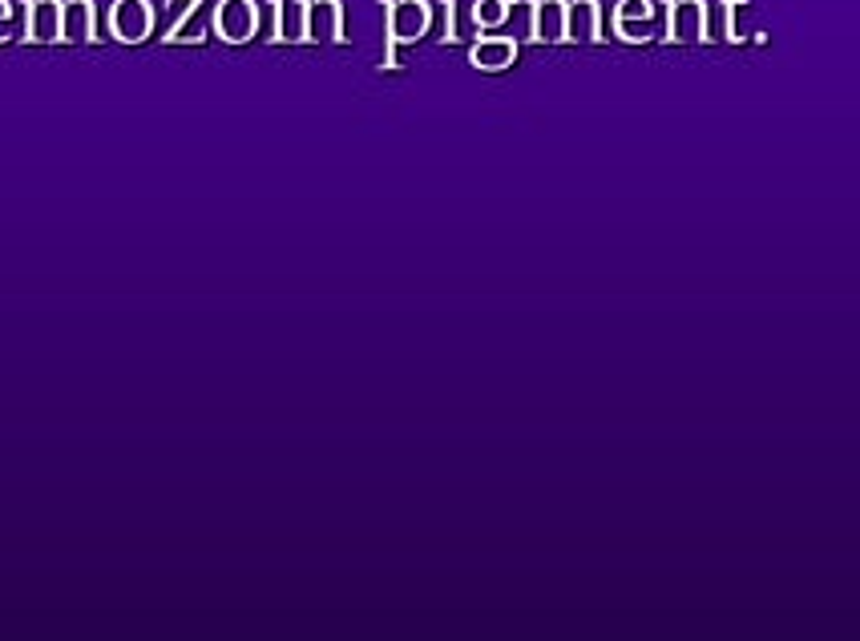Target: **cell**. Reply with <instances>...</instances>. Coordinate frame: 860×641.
<instances>
[{
	"label": "cell",
	"mask_w": 860,
	"mask_h": 641,
	"mask_svg": "<svg viewBox=\"0 0 860 641\" xmlns=\"http://www.w3.org/2000/svg\"><path fill=\"white\" fill-rule=\"evenodd\" d=\"M344 25V13H339V0H315V9L308 13V29H312V37L320 41H339Z\"/></svg>",
	"instance_id": "8992f818"
},
{
	"label": "cell",
	"mask_w": 860,
	"mask_h": 641,
	"mask_svg": "<svg viewBox=\"0 0 860 641\" xmlns=\"http://www.w3.org/2000/svg\"><path fill=\"white\" fill-rule=\"evenodd\" d=\"M510 0H477L473 4V29H485V33H493V29H501L505 21H510Z\"/></svg>",
	"instance_id": "52a82bcc"
},
{
	"label": "cell",
	"mask_w": 860,
	"mask_h": 641,
	"mask_svg": "<svg viewBox=\"0 0 860 641\" xmlns=\"http://www.w3.org/2000/svg\"><path fill=\"white\" fill-rule=\"evenodd\" d=\"M529 33H534V41H546V45L566 41V0H537Z\"/></svg>",
	"instance_id": "277c9868"
},
{
	"label": "cell",
	"mask_w": 860,
	"mask_h": 641,
	"mask_svg": "<svg viewBox=\"0 0 860 641\" xmlns=\"http://www.w3.org/2000/svg\"><path fill=\"white\" fill-rule=\"evenodd\" d=\"M599 4L594 0H573L566 4V41H599Z\"/></svg>",
	"instance_id": "5b68a950"
},
{
	"label": "cell",
	"mask_w": 860,
	"mask_h": 641,
	"mask_svg": "<svg viewBox=\"0 0 860 641\" xmlns=\"http://www.w3.org/2000/svg\"><path fill=\"white\" fill-rule=\"evenodd\" d=\"M283 37H291V41L303 37V9H300V4H291V13H287V33H283Z\"/></svg>",
	"instance_id": "30bf717a"
},
{
	"label": "cell",
	"mask_w": 860,
	"mask_h": 641,
	"mask_svg": "<svg viewBox=\"0 0 860 641\" xmlns=\"http://www.w3.org/2000/svg\"><path fill=\"white\" fill-rule=\"evenodd\" d=\"M650 16H655L650 0H623L618 13H614V21H650Z\"/></svg>",
	"instance_id": "ba28073f"
},
{
	"label": "cell",
	"mask_w": 860,
	"mask_h": 641,
	"mask_svg": "<svg viewBox=\"0 0 860 641\" xmlns=\"http://www.w3.org/2000/svg\"><path fill=\"white\" fill-rule=\"evenodd\" d=\"M703 9H707L703 0H674L671 13H667V37L679 45L703 37Z\"/></svg>",
	"instance_id": "7a4b0ae2"
},
{
	"label": "cell",
	"mask_w": 860,
	"mask_h": 641,
	"mask_svg": "<svg viewBox=\"0 0 860 641\" xmlns=\"http://www.w3.org/2000/svg\"><path fill=\"white\" fill-rule=\"evenodd\" d=\"M226 21H231V33H226V37H247L250 13H247V9H243V4H235V9H231V16H226Z\"/></svg>",
	"instance_id": "9c48e42d"
},
{
	"label": "cell",
	"mask_w": 860,
	"mask_h": 641,
	"mask_svg": "<svg viewBox=\"0 0 860 641\" xmlns=\"http://www.w3.org/2000/svg\"><path fill=\"white\" fill-rule=\"evenodd\" d=\"M469 61L477 65V69H485V74H498V69H510L513 61H517V41L513 37H481L473 45V53H469Z\"/></svg>",
	"instance_id": "3957f363"
},
{
	"label": "cell",
	"mask_w": 860,
	"mask_h": 641,
	"mask_svg": "<svg viewBox=\"0 0 860 641\" xmlns=\"http://www.w3.org/2000/svg\"><path fill=\"white\" fill-rule=\"evenodd\" d=\"M428 4L424 0H392V9H388V41L400 45V41H421L428 33Z\"/></svg>",
	"instance_id": "6da1fadb"
}]
</instances>
